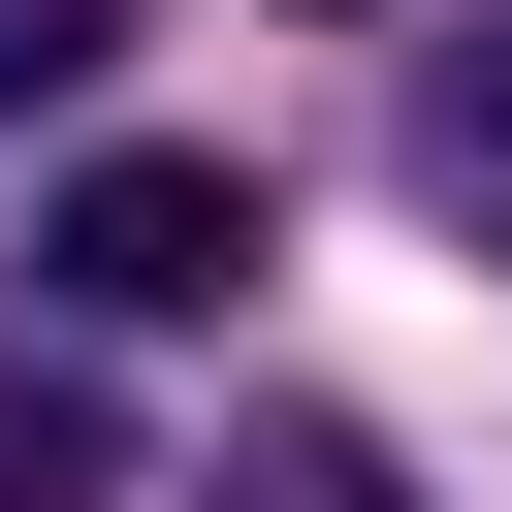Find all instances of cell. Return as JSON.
I'll list each match as a JSON object with an SVG mask.
<instances>
[{
    "label": "cell",
    "mask_w": 512,
    "mask_h": 512,
    "mask_svg": "<svg viewBox=\"0 0 512 512\" xmlns=\"http://www.w3.org/2000/svg\"><path fill=\"white\" fill-rule=\"evenodd\" d=\"M416 160H448V224H512V64H448V96H416Z\"/></svg>",
    "instance_id": "cell-4"
},
{
    "label": "cell",
    "mask_w": 512,
    "mask_h": 512,
    "mask_svg": "<svg viewBox=\"0 0 512 512\" xmlns=\"http://www.w3.org/2000/svg\"><path fill=\"white\" fill-rule=\"evenodd\" d=\"M96 480V384H0V512H64Z\"/></svg>",
    "instance_id": "cell-5"
},
{
    "label": "cell",
    "mask_w": 512,
    "mask_h": 512,
    "mask_svg": "<svg viewBox=\"0 0 512 512\" xmlns=\"http://www.w3.org/2000/svg\"><path fill=\"white\" fill-rule=\"evenodd\" d=\"M32 288H64V320H224V288H256V192L128 128V160H64V224H32Z\"/></svg>",
    "instance_id": "cell-1"
},
{
    "label": "cell",
    "mask_w": 512,
    "mask_h": 512,
    "mask_svg": "<svg viewBox=\"0 0 512 512\" xmlns=\"http://www.w3.org/2000/svg\"><path fill=\"white\" fill-rule=\"evenodd\" d=\"M96 64H128V0H0V128H32V96H96Z\"/></svg>",
    "instance_id": "cell-3"
},
{
    "label": "cell",
    "mask_w": 512,
    "mask_h": 512,
    "mask_svg": "<svg viewBox=\"0 0 512 512\" xmlns=\"http://www.w3.org/2000/svg\"><path fill=\"white\" fill-rule=\"evenodd\" d=\"M192 512H416V480H384V448H352V416H288V448H224V480H192Z\"/></svg>",
    "instance_id": "cell-2"
}]
</instances>
